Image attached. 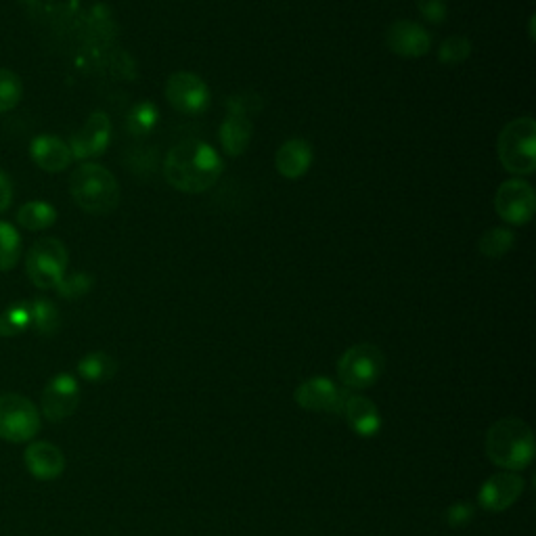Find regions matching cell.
<instances>
[{
	"label": "cell",
	"instance_id": "6da1fadb",
	"mask_svg": "<svg viewBox=\"0 0 536 536\" xmlns=\"http://www.w3.org/2000/svg\"><path fill=\"white\" fill-rule=\"evenodd\" d=\"M225 170L218 151L204 141L174 145L164 160L166 181L181 193L197 195L212 189Z\"/></svg>",
	"mask_w": 536,
	"mask_h": 536
},
{
	"label": "cell",
	"instance_id": "7a4b0ae2",
	"mask_svg": "<svg viewBox=\"0 0 536 536\" xmlns=\"http://www.w3.org/2000/svg\"><path fill=\"white\" fill-rule=\"evenodd\" d=\"M484 449L486 457L503 472H520L534 459V434L526 421L505 417L488 428Z\"/></svg>",
	"mask_w": 536,
	"mask_h": 536
},
{
	"label": "cell",
	"instance_id": "3957f363",
	"mask_svg": "<svg viewBox=\"0 0 536 536\" xmlns=\"http://www.w3.org/2000/svg\"><path fill=\"white\" fill-rule=\"evenodd\" d=\"M70 191L80 210L88 214H109L120 204V185L105 166L86 162L70 178Z\"/></svg>",
	"mask_w": 536,
	"mask_h": 536
},
{
	"label": "cell",
	"instance_id": "277c9868",
	"mask_svg": "<svg viewBox=\"0 0 536 536\" xmlns=\"http://www.w3.org/2000/svg\"><path fill=\"white\" fill-rule=\"evenodd\" d=\"M497 153L501 166L511 176H530L536 170V122L524 116L503 126Z\"/></svg>",
	"mask_w": 536,
	"mask_h": 536
},
{
	"label": "cell",
	"instance_id": "5b68a950",
	"mask_svg": "<svg viewBox=\"0 0 536 536\" xmlns=\"http://www.w3.org/2000/svg\"><path fill=\"white\" fill-rule=\"evenodd\" d=\"M386 356L375 344L350 346L338 361V377L346 390H367L384 375Z\"/></svg>",
	"mask_w": 536,
	"mask_h": 536
},
{
	"label": "cell",
	"instance_id": "8992f818",
	"mask_svg": "<svg viewBox=\"0 0 536 536\" xmlns=\"http://www.w3.org/2000/svg\"><path fill=\"white\" fill-rule=\"evenodd\" d=\"M67 254L65 245L59 239L47 237L36 241L26 256V273L30 281L40 289H55L67 273Z\"/></svg>",
	"mask_w": 536,
	"mask_h": 536
},
{
	"label": "cell",
	"instance_id": "52a82bcc",
	"mask_svg": "<svg viewBox=\"0 0 536 536\" xmlns=\"http://www.w3.org/2000/svg\"><path fill=\"white\" fill-rule=\"evenodd\" d=\"M40 430V411L21 394H0V438L7 442H30Z\"/></svg>",
	"mask_w": 536,
	"mask_h": 536
},
{
	"label": "cell",
	"instance_id": "ba28073f",
	"mask_svg": "<svg viewBox=\"0 0 536 536\" xmlns=\"http://www.w3.org/2000/svg\"><path fill=\"white\" fill-rule=\"evenodd\" d=\"M166 101L178 114L199 116L210 107L208 84L193 72H174L166 82Z\"/></svg>",
	"mask_w": 536,
	"mask_h": 536
},
{
	"label": "cell",
	"instance_id": "9c48e42d",
	"mask_svg": "<svg viewBox=\"0 0 536 536\" xmlns=\"http://www.w3.org/2000/svg\"><path fill=\"white\" fill-rule=\"evenodd\" d=\"M495 210L507 225H528L536 210V195L532 185L522 181V178H509L497 189Z\"/></svg>",
	"mask_w": 536,
	"mask_h": 536
},
{
	"label": "cell",
	"instance_id": "30bf717a",
	"mask_svg": "<svg viewBox=\"0 0 536 536\" xmlns=\"http://www.w3.org/2000/svg\"><path fill=\"white\" fill-rule=\"evenodd\" d=\"M346 396L348 392L340 390L329 377H310L294 392L298 407L310 413H327V415H342Z\"/></svg>",
	"mask_w": 536,
	"mask_h": 536
},
{
	"label": "cell",
	"instance_id": "8fae6325",
	"mask_svg": "<svg viewBox=\"0 0 536 536\" xmlns=\"http://www.w3.org/2000/svg\"><path fill=\"white\" fill-rule=\"evenodd\" d=\"M42 415L49 421H65L72 417L80 405V386L76 377L70 373H59L44 386L42 396Z\"/></svg>",
	"mask_w": 536,
	"mask_h": 536
},
{
	"label": "cell",
	"instance_id": "7c38bea8",
	"mask_svg": "<svg viewBox=\"0 0 536 536\" xmlns=\"http://www.w3.org/2000/svg\"><path fill=\"white\" fill-rule=\"evenodd\" d=\"M111 141V120L105 111H95L88 120L76 130L70 139V149L74 160H91L99 158L109 147Z\"/></svg>",
	"mask_w": 536,
	"mask_h": 536
},
{
	"label": "cell",
	"instance_id": "4fadbf2b",
	"mask_svg": "<svg viewBox=\"0 0 536 536\" xmlns=\"http://www.w3.org/2000/svg\"><path fill=\"white\" fill-rule=\"evenodd\" d=\"M386 44L394 55L402 59H421L432 49V36L417 21L400 19L388 28Z\"/></svg>",
	"mask_w": 536,
	"mask_h": 536
},
{
	"label": "cell",
	"instance_id": "5bb4252c",
	"mask_svg": "<svg viewBox=\"0 0 536 536\" xmlns=\"http://www.w3.org/2000/svg\"><path fill=\"white\" fill-rule=\"evenodd\" d=\"M524 478L518 472H499L490 476L478 493V503L486 511H505L516 503L524 493Z\"/></svg>",
	"mask_w": 536,
	"mask_h": 536
},
{
	"label": "cell",
	"instance_id": "9a60e30c",
	"mask_svg": "<svg viewBox=\"0 0 536 536\" xmlns=\"http://www.w3.org/2000/svg\"><path fill=\"white\" fill-rule=\"evenodd\" d=\"M342 415L350 430L363 438H371L382 430V415H379V409L371 398L363 394H348L344 400Z\"/></svg>",
	"mask_w": 536,
	"mask_h": 536
},
{
	"label": "cell",
	"instance_id": "2e32d148",
	"mask_svg": "<svg viewBox=\"0 0 536 536\" xmlns=\"http://www.w3.org/2000/svg\"><path fill=\"white\" fill-rule=\"evenodd\" d=\"M24 463L28 472L42 482L55 480L65 472V455L51 442H32L26 449Z\"/></svg>",
	"mask_w": 536,
	"mask_h": 536
},
{
	"label": "cell",
	"instance_id": "e0dca14e",
	"mask_svg": "<svg viewBox=\"0 0 536 536\" xmlns=\"http://www.w3.org/2000/svg\"><path fill=\"white\" fill-rule=\"evenodd\" d=\"M30 155L34 164L44 172H63L74 160L70 145L53 134L36 137L30 145Z\"/></svg>",
	"mask_w": 536,
	"mask_h": 536
},
{
	"label": "cell",
	"instance_id": "ac0fdd59",
	"mask_svg": "<svg viewBox=\"0 0 536 536\" xmlns=\"http://www.w3.org/2000/svg\"><path fill=\"white\" fill-rule=\"evenodd\" d=\"M312 166V147L304 139H289L275 153V168L287 178V181H298L306 176Z\"/></svg>",
	"mask_w": 536,
	"mask_h": 536
},
{
	"label": "cell",
	"instance_id": "d6986e66",
	"mask_svg": "<svg viewBox=\"0 0 536 536\" xmlns=\"http://www.w3.org/2000/svg\"><path fill=\"white\" fill-rule=\"evenodd\" d=\"M252 120L243 114H235V111H229L225 122H222L220 130H218V139H220V147L231 158H239L250 147L252 141Z\"/></svg>",
	"mask_w": 536,
	"mask_h": 536
},
{
	"label": "cell",
	"instance_id": "ffe728a7",
	"mask_svg": "<svg viewBox=\"0 0 536 536\" xmlns=\"http://www.w3.org/2000/svg\"><path fill=\"white\" fill-rule=\"evenodd\" d=\"M78 373L80 377L86 379V382L101 384L118 373V363L114 356H109L107 352H101V350L88 352L78 363Z\"/></svg>",
	"mask_w": 536,
	"mask_h": 536
},
{
	"label": "cell",
	"instance_id": "44dd1931",
	"mask_svg": "<svg viewBox=\"0 0 536 536\" xmlns=\"http://www.w3.org/2000/svg\"><path fill=\"white\" fill-rule=\"evenodd\" d=\"M57 210L47 201H30L17 212V222L28 231H44L55 225Z\"/></svg>",
	"mask_w": 536,
	"mask_h": 536
},
{
	"label": "cell",
	"instance_id": "7402d4cb",
	"mask_svg": "<svg viewBox=\"0 0 536 536\" xmlns=\"http://www.w3.org/2000/svg\"><path fill=\"white\" fill-rule=\"evenodd\" d=\"M513 243H516V235H513V231H509L507 227H495V229H488L480 237L478 250L482 256L490 260H499L513 248Z\"/></svg>",
	"mask_w": 536,
	"mask_h": 536
},
{
	"label": "cell",
	"instance_id": "603a6c76",
	"mask_svg": "<svg viewBox=\"0 0 536 536\" xmlns=\"http://www.w3.org/2000/svg\"><path fill=\"white\" fill-rule=\"evenodd\" d=\"M30 312H32V327L40 333V335H55L61 327V315L57 306L47 300V298H36L30 304Z\"/></svg>",
	"mask_w": 536,
	"mask_h": 536
},
{
	"label": "cell",
	"instance_id": "cb8c5ba5",
	"mask_svg": "<svg viewBox=\"0 0 536 536\" xmlns=\"http://www.w3.org/2000/svg\"><path fill=\"white\" fill-rule=\"evenodd\" d=\"M30 327H32V312L30 304L26 302L13 304L0 315V335H3V338H15V335L24 333Z\"/></svg>",
	"mask_w": 536,
	"mask_h": 536
},
{
	"label": "cell",
	"instance_id": "d4e9b609",
	"mask_svg": "<svg viewBox=\"0 0 536 536\" xmlns=\"http://www.w3.org/2000/svg\"><path fill=\"white\" fill-rule=\"evenodd\" d=\"M21 256V235L19 231L9 225V222H0V273L11 271Z\"/></svg>",
	"mask_w": 536,
	"mask_h": 536
},
{
	"label": "cell",
	"instance_id": "484cf974",
	"mask_svg": "<svg viewBox=\"0 0 536 536\" xmlns=\"http://www.w3.org/2000/svg\"><path fill=\"white\" fill-rule=\"evenodd\" d=\"M158 120H160L158 107H155L151 101H143V103H137L130 109L126 124H128V130L132 134L143 137V134L153 132V128L158 126Z\"/></svg>",
	"mask_w": 536,
	"mask_h": 536
},
{
	"label": "cell",
	"instance_id": "4316f807",
	"mask_svg": "<svg viewBox=\"0 0 536 536\" xmlns=\"http://www.w3.org/2000/svg\"><path fill=\"white\" fill-rule=\"evenodd\" d=\"M24 97V82L13 70H0V114L11 111Z\"/></svg>",
	"mask_w": 536,
	"mask_h": 536
},
{
	"label": "cell",
	"instance_id": "83f0119b",
	"mask_svg": "<svg viewBox=\"0 0 536 536\" xmlns=\"http://www.w3.org/2000/svg\"><path fill=\"white\" fill-rule=\"evenodd\" d=\"M472 55V40L465 36H451L440 44L438 59L444 65H461Z\"/></svg>",
	"mask_w": 536,
	"mask_h": 536
},
{
	"label": "cell",
	"instance_id": "f1b7e54d",
	"mask_svg": "<svg viewBox=\"0 0 536 536\" xmlns=\"http://www.w3.org/2000/svg\"><path fill=\"white\" fill-rule=\"evenodd\" d=\"M93 275L88 273H72V275H65L59 285L55 287L61 298H67V300H76V298H82L86 296L88 292L93 289Z\"/></svg>",
	"mask_w": 536,
	"mask_h": 536
},
{
	"label": "cell",
	"instance_id": "f546056e",
	"mask_svg": "<svg viewBox=\"0 0 536 536\" xmlns=\"http://www.w3.org/2000/svg\"><path fill=\"white\" fill-rule=\"evenodd\" d=\"M227 107L229 111H235V114H243L250 118V114H258V111L262 109V99L256 93H241V95L231 97L227 101Z\"/></svg>",
	"mask_w": 536,
	"mask_h": 536
},
{
	"label": "cell",
	"instance_id": "4dcf8cb0",
	"mask_svg": "<svg viewBox=\"0 0 536 536\" xmlns=\"http://www.w3.org/2000/svg\"><path fill=\"white\" fill-rule=\"evenodd\" d=\"M417 7L421 15L426 17L430 24H442L449 15V9H446V0H417Z\"/></svg>",
	"mask_w": 536,
	"mask_h": 536
},
{
	"label": "cell",
	"instance_id": "1f68e13d",
	"mask_svg": "<svg viewBox=\"0 0 536 536\" xmlns=\"http://www.w3.org/2000/svg\"><path fill=\"white\" fill-rule=\"evenodd\" d=\"M472 518H474V507L463 501L451 505L449 511H446V520H449L451 526H463L467 522H472Z\"/></svg>",
	"mask_w": 536,
	"mask_h": 536
},
{
	"label": "cell",
	"instance_id": "d6a6232c",
	"mask_svg": "<svg viewBox=\"0 0 536 536\" xmlns=\"http://www.w3.org/2000/svg\"><path fill=\"white\" fill-rule=\"evenodd\" d=\"M11 204H13V183L11 178L0 170V214L9 210Z\"/></svg>",
	"mask_w": 536,
	"mask_h": 536
}]
</instances>
